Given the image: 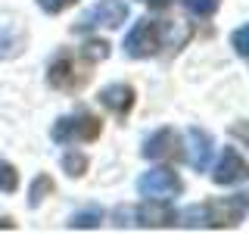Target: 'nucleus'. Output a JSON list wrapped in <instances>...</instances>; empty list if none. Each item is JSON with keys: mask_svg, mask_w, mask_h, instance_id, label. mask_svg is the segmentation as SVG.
Listing matches in <instances>:
<instances>
[{"mask_svg": "<svg viewBox=\"0 0 249 234\" xmlns=\"http://www.w3.org/2000/svg\"><path fill=\"white\" fill-rule=\"evenodd\" d=\"M47 191H53V181H50L47 175H37L35 184H31V191H28V197H31L28 203H31V206H41V200H44Z\"/></svg>", "mask_w": 249, "mask_h": 234, "instance_id": "obj_17", "label": "nucleus"}, {"mask_svg": "<svg viewBox=\"0 0 249 234\" xmlns=\"http://www.w3.org/2000/svg\"><path fill=\"white\" fill-rule=\"evenodd\" d=\"M249 213V197L246 194H233V197H221L202 206H187L178 215V225L184 228H233L243 222Z\"/></svg>", "mask_w": 249, "mask_h": 234, "instance_id": "obj_1", "label": "nucleus"}, {"mask_svg": "<svg viewBox=\"0 0 249 234\" xmlns=\"http://www.w3.org/2000/svg\"><path fill=\"white\" fill-rule=\"evenodd\" d=\"M81 57L75 59L72 53H59L47 69V84L56 91H78L88 81V69H90V62H81Z\"/></svg>", "mask_w": 249, "mask_h": 234, "instance_id": "obj_4", "label": "nucleus"}, {"mask_svg": "<svg viewBox=\"0 0 249 234\" xmlns=\"http://www.w3.org/2000/svg\"><path fill=\"white\" fill-rule=\"evenodd\" d=\"M162 35H165V25H162L159 19H140L134 22V28L128 31V38H124V53L134 59H146L153 57V53H159L162 47Z\"/></svg>", "mask_w": 249, "mask_h": 234, "instance_id": "obj_3", "label": "nucleus"}, {"mask_svg": "<svg viewBox=\"0 0 249 234\" xmlns=\"http://www.w3.org/2000/svg\"><path fill=\"white\" fill-rule=\"evenodd\" d=\"M218 6H221V0H184V10L190 16H196V19H209V16H215Z\"/></svg>", "mask_w": 249, "mask_h": 234, "instance_id": "obj_12", "label": "nucleus"}, {"mask_svg": "<svg viewBox=\"0 0 249 234\" xmlns=\"http://www.w3.org/2000/svg\"><path fill=\"white\" fill-rule=\"evenodd\" d=\"M146 3H150V6H156V10H162V6H168L171 0H146Z\"/></svg>", "mask_w": 249, "mask_h": 234, "instance_id": "obj_22", "label": "nucleus"}, {"mask_svg": "<svg viewBox=\"0 0 249 234\" xmlns=\"http://www.w3.org/2000/svg\"><path fill=\"white\" fill-rule=\"evenodd\" d=\"M62 169H66L72 178L84 175V169H88V156H84V153H66V156H62Z\"/></svg>", "mask_w": 249, "mask_h": 234, "instance_id": "obj_16", "label": "nucleus"}, {"mask_svg": "<svg viewBox=\"0 0 249 234\" xmlns=\"http://www.w3.org/2000/svg\"><path fill=\"white\" fill-rule=\"evenodd\" d=\"M100 103H103L109 113H115V116H128L131 106H134V88L124 84V81L106 84V88L100 91Z\"/></svg>", "mask_w": 249, "mask_h": 234, "instance_id": "obj_11", "label": "nucleus"}, {"mask_svg": "<svg viewBox=\"0 0 249 234\" xmlns=\"http://www.w3.org/2000/svg\"><path fill=\"white\" fill-rule=\"evenodd\" d=\"M178 144H181V137H178L175 128H159L143 140L140 153H143V159H165V156H175Z\"/></svg>", "mask_w": 249, "mask_h": 234, "instance_id": "obj_10", "label": "nucleus"}, {"mask_svg": "<svg viewBox=\"0 0 249 234\" xmlns=\"http://www.w3.org/2000/svg\"><path fill=\"white\" fill-rule=\"evenodd\" d=\"M78 0H37V6H41L44 13H62L69 10V6H75Z\"/></svg>", "mask_w": 249, "mask_h": 234, "instance_id": "obj_20", "label": "nucleus"}, {"mask_svg": "<svg viewBox=\"0 0 249 234\" xmlns=\"http://www.w3.org/2000/svg\"><path fill=\"white\" fill-rule=\"evenodd\" d=\"M249 178V162L240 156L233 147H224V153L218 156V166L212 172V181L215 184H240V181H246Z\"/></svg>", "mask_w": 249, "mask_h": 234, "instance_id": "obj_7", "label": "nucleus"}, {"mask_svg": "<svg viewBox=\"0 0 249 234\" xmlns=\"http://www.w3.org/2000/svg\"><path fill=\"white\" fill-rule=\"evenodd\" d=\"M19 47H22V38L16 35L13 28H6L3 35H0V59H6V57H16V53H19Z\"/></svg>", "mask_w": 249, "mask_h": 234, "instance_id": "obj_15", "label": "nucleus"}, {"mask_svg": "<svg viewBox=\"0 0 249 234\" xmlns=\"http://www.w3.org/2000/svg\"><path fill=\"white\" fill-rule=\"evenodd\" d=\"M231 135H233V137H240L243 144H249V122H237V125L231 128Z\"/></svg>", "mask_w": 249, "mask_h": 234, "instance_id": "obj_21", "label": "nucleus"}, {"mask_svg": "<svg viewBox=\"0 0 249 234\" xmlns=\"http://www.w3.org/2000/svg\"><path fill=\"white\" fill-rule=\"evenodd\" d=\"M0 228H13V222L10 218H0Z\"/></svg>", "mask_w": 249, "mask_h": 234, "instance_id": "obj_23", "label": "nucleus"}, {"mask_svg": "<svg viewBox=\"0 0 249 234\" xmlns=\"http://www.w3.org/2000/svg\"><path fill=\"white\" fill-rule=\"evenodd\" d=\"M16 187H19V172H16L13 162L0 159V191H3V194H13Z\"/></svg>", "mask_w": 249, "mask_h": 234, "instance_id": "obj_14", "label": "nucleus"}, {"mask_svg": "<svg viewBox=\"0 0 249 234\" xmlns=\"http://www.w3.org/2000/svg\"><path fill=\"white\" fill-rule=\"evenodd\" d=\"M187 162L196 172H206L212 162V137L202 128H190L187 131Z\"/></svg>", "mask_w": 249, "mask_h": 234, "instance_id": "obj_9", "label": "nucleus"}, {"mask_svg": "<svg viewBox=\"0 0 249 234\" xmlns=\"http://www.w3.org/2000/svg\"><path fill=\"white\" fill-rule=\"evenodd\" d=\"M103 131V122L90 113H75V116H59L53 125V140L56 144H88L97 140Z\"/></svg>", "mask_w": 249, "mask_h": 234, "instance_id": "obj_2", "label": "nucleus"}, {"mask_svg": "<svg viewBox=\"0 0 249 234\" xmlns=\"http://www.w3.org/2000/svg\"><path fill=\"white\" fill-rule=\"evenodd\" d=\"M81 53H84V57H88L90 62H97V59H106V57H109V44H106V41H88Z\"/></svg>", "mask_w": 249, "mask_h": 234, "instance_id": "obj_19", "label": "nucleus"}, {"mask_svg": "<svg viewBox=\"0 0 249 234\" xmlns=\"http://www.w3.org/2000/svg\"><path fill=\"white\" fill-rule=\"evenodd\" d=\"M128 19V3L124 0H100L88 13L78 19V31H93V28H119Z\"/></svg>", "mask_w": 249, "mask_h": 234, "instance_id": "obj_5", "label": "nucleus"}, {"mask_svg": "<svg viewBox=\"0 0 249 234\" xmlns=\"http://www.w3.org/2000/svg\"><path fill=\"white\" fill-rule=\"evenodd\" d=\"M100 222H103L100 209H84V213H75L69 218V228H100Z\"/></svg>", "mask_w": 249, "mask_h": 234, "instance_id": "obj_13", "label": "nucleus"}, {"mask_svg": "<svg viewBox=\"0 0 249 234\" xmlns=\"http://www.w3.org/2000/svg\"><path fill=\"white\" fill-rule=\"evenodd\" d=\"M231 47L240 53V57L249 59V25H243V28L233 31V35H231Z\"/></svg>", "mask_w": 249, "mask_h": 234, "instance_id": "obj_18", "label": "nucleus"}, {"mask_svg": "<svg viewBox=\"0 0 249 234\" xmlns=\"http://www.w3.org/2000/svg\"><path fill=\"white\" fill-rule=\"evenodd\" d=\"M140 228H171L178 225V213L168 206V200H146L131 213Z\"/></svg>", "mask_w": 249, "mask_h": 234, "instance_id": "obj_8", "label": "nucleus"}, {"mask_svg": "<svg viewBox=\"0 0 249 234\" xmlns=\"http://www.w3.org/2000/svg\"><path fill=\"white\" fill-rule=\"evenodd\" d=\"M137 191L143 200H171L175 194L184 191V184L178 178V172H171V169H150L140 175Z\"/></svg>", "mask_w": 249, "mask_h": 234, "instance_id": "obj_6", "label": "nucleus"}]
</instances>
